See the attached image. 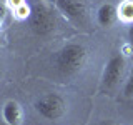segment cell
I'll return each mask as SVG.
<instances>
[{
  "label": "cell",
  "mask_w": 133,
  "mask_h": 125,
  "mask_svg": "<svg viewBox=\"0 0 133 125\" xmlns=\"http://www.w3.org/2000/svg\"><path fill=\"white\" fill-rule=\"evenodd\" d=\"M57 7L73 20H83L85 17V7L80 0H57Z\"/></svg>",
  "instance_id": "5"
},
{
  "label": "cell",
  "mask_w": 133,
  "mask_h": 125,
  "mask_svg": "<svg viewBox=\"0 0 133 125\" xmlns=\"http://www.w3.org/2000/svg\"><path fill=\"white\" fill-rule=\"evenodd\" d=\"M87 48L80 43H66L57 53V68L62 75H75L87 64Z\"/></svg>",
  "instance_id": "1"
},
{
  "label": "cell",
  "mask_w": 133,
  "mask_h": 125,
  "mask_svg": "<svg viewBox=\"0 0 133 125\" xmlns=\"http://www.w3.org/2000/svg\"><path fill=\"white\" fill-rule=\"evenodd\" d=\"M118 18V8L113 3H103L97 10V22L102 27H111Z\"/></svg>",
  "instance_id": "7"
},
{
  "label": "cell",
  "mask_w": 133,
  "mask_h": 125,
  "mask_svg": "<svg viewBox=\"0 0 133 125\" xmlns=\"http://www.w3.org/2000/svg\"><path fill=\"white\" fill-rule=\"evenodd\" d=\"M2 117H3L7 125H20L22 118H23V114H22L20 105L15 100H8L5 105L2 107Z\"/></svg>",
  "instance_id": "6"
},
{
  "label": "cell",
  "mask_w": 133,
  "mask_h": 125,
  "mask_svg": "<svg viewBox=\"0 0 133 125\" xmlns=\"http://www.w3.org/2000/svg\"><path fill=\"white\" fill-rule=\"evenodd\" d=\"M118 17L122 20H125V22L133 23V0H125L118 7Z\"/></svg>",
  "instance_id": "8"
},
{
  "label": "cell",
  "mask_w": 133,
  "mask_h": 125,
  "mask_svg": "<svg viewBox=\"0 0 133 125\" xmlns=\"http://www.w3.org/2000/svg\"><path fill=\"white\" fill-rule=\"evenodd\" d=\"M123 70H125V57L122 53L110 57V60L105 65V70H103V89L107 90L115 89L123 75Z\"/></svg>",
  "instance_id": "4"
},
{
  "label": "cell",
  "mask_w": 133,
  "mask_h": 125,
  "mask_svg": "<svg viewBox=\"0 0 133 125\" xmlns=\"http://www.w3.org/2000/svg\"><path fill=\"white\" fill-rule=\"evenodd\" d=\"M8 5L14 8V10H17L18 7H22V5H23V0H8Z\"/></svg>",
  "instance_id": "10"
},
{
  "label": "cell",
  "mask_w": 133,
  "mask_h": 125,
  "mask_svg": "<svg viewBox=\"0 0 133 125\" xmlns=\"http://www.w3.org/2000/svg\"><path fill=\"white\" fill-rule=\"evenodd\" d=\"M28 23H30V28L33 33L43 37V35H48L50 32H53V28H55V17L47 7L37 5L28 15Z\"/></svg>",
  "instance_id": "3"
},
{
  "label": "cell",
  "mask_w": 133,
  "mask_h": 125,
  "mask_svg": "<svg viewBox=\"0 0 133 125\" xmlns=\"http://www.w3.org/2000/svg\"><path fill=\"white\" fill-rule=\"evenodd\" d=\"M123 93H125L127 98H133V70H131L130 77H128V80L123 87Z\"/></svg>",
  "instance_id": "9"
},
{
  "label": "cell",
  "mask_w": 133,
  "mask_h": 125,
  "mask_svg": "<svg viewBox=\"0 0 133 125\" xmlns=\"http://www.w3.org/2000/svg\"><path fill=\"white\" fill-rule=\"evenodd\" d=\"M131 110H133V103H131Z\"/></svg>",
  "instance_id": "13"
},
{
  "label": "cell",
  "mask_w": 133,
  "mask_h": 125,
  "mask_svg": "<svg viewBox=\"0 0 133 125\" xmlns=\"http://www.w3.org/2000/svg\"><path fill=\"white\" fill-rule=\"evenodd\" d=\"M3 18H5V8L0 7V20H3Z\"/></svg>",
  "instance_id": "12"
},
{
  "label": "cell",
  "mask_w": 133,
  "mask_h": 125,
  "mask_svg": "<svg viewBox=\"0 0 133 125\" xmlns=\"http://www.w3.org/2000/svg\"><path fill=\"white\" fill-rule=\"evenodd\" d=\"M128 42H130V47L133 50V23L130 25V28H128Z\"/></svg>",
  "instance_id": "11"
},
{
  "label": "cell",
  "mask_w": 133,
  "mask_h": 125,
  "mask_svg": "<svg viewBox=\"0 0 133 125\" xmlns=\"http://www.w3.org/2000/svg\"><path fill=\"white\" fill-rule=\"evenodd\" d=\"M35 108L45 120H60L66 114V102L58 93H45L37 100Z\"/></svg>",
  "instance_id": "2"
}]
</instances>
